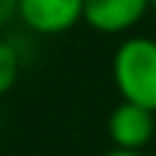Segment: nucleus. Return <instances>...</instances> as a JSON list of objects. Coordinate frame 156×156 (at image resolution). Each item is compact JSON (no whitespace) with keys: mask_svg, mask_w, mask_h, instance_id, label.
I'll list each match as a JSON object with an SVG mask.
<instances>
[{"mask_svg":"<svg viewBox=\"0 0 156 156\" xmlns=\"http://www.w3.org/2000/svg\"><path fill=\"white\" fill-rule=\"evenodd\" d=\"M113 84L122 101L156 113V41L147 35H130L113 52Z\"/></svg>","mask_w":156,"mask_h":156,"instance_id":"nucleus-1","label":"nucleus"},{"mask_svg":"<svg viewBox=\"0 0 156 156\" xmlns=\"http://www.w3.org/2000/svg\"><path fill=\"white\" fill-rule=\"evenodd\" d=\"M17 17L35 35H64L84 20V0H20Z\"/></svg>","mask_w":156,"mask_h":156,"instance_id":"nucleus-2","label":"nucleus"},{"mask_svg":"<svg viewBox=\"0 0 156 156\" xmlns=\"http://www.w3.org/2000/svg\"><path fill=\"white\" fill-rule=\"evenodd\" d=\"M107 136L113 147L145 153V147L156 136V113L139 104H130V101H119L107 116Z\"/></svg>","mask_w":156,"mask_h":156,"instance_id":"nucleus-3","label":"nucleus"},{"mask_svg":"<svg viewBox=\"0 0 156 156\" xmlns=\"http://www.w3.org/2000/svg\"><path fill=\"white\" fill-rule=\"evenodd\" d=\"M151 12V0H84V23L101 35H124Z\"/></svg>","mask_w":156,"mask_h":156,"instance_id":"nucleus-4","label":"nucleus"},{"mask_svg":"<svg viewBox=\"0 0 156 156\" xmlns=\"http://www.w3.org/2000/svg\"><path fill=\"white\" fill-rule=\"evenodd\" d=\"M20 78V52L12 41L0 38V95H6Z\"/></svg>","mask_w":156,"mask_h":156,"instance_id":"nucleus-5","label":"nucleus"},{"mask_svg":"<svg viewBox=\"0 0 156 156\" xmlns=\"http://www.w3.org/2000/svg\"><path fill=\"white\" fill-rule=\"evenodd\" d=\"M17 3L20 0H0V29L17 17Z\"/></svg>","mask_w":156,"mask_h":156,"instance_id":"nucleus-6","label":"nucleus"},{"mask_svg":"<svg viewBox=\"0 0 156 156\" xmlns=\"http://www.w3.org/2000/svg\"><path fill=\"white\" fill-rule=\"evenodd\" d=\"M104 156H145L142 151H122V147H110Z\"/></svg>","mask_w":156,"mask_h":156,"instance_id":"nucleus-7","label":"nucleus"},{"mask_svg":"<svg viewBox=\"0 0 156 156\" xmlns=\"http://www.w3.org/2000/svg\"><path fill=\"white\" fill-rule=\"evenodd\" d=\"M151 12H156V0H151Z\"/></svg>","mask_w":156,"mask_h":156,"instance_id":"nucleus-8","label":"nucleus"}]
</instances>
